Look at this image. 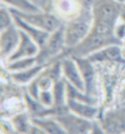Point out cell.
Returning a JSON list of instances; mask_svg holds the SVG:
<instances>
[{
  "mask_svg": "<svg viewBox=\"0 0 125 134\" xmlns=\"http://www.w3.org/2000/svg\"><path fill=\"white\" fill-rule=\"evenodd\" d=\"M93 12L83 9L78 16L68 20L65 24V48H73L83 41L93 26Z\"/></svg>",
  "mask_w": 125,
  "mask_h": 134,
  "instance_id": "6da1fadb",
  "label": "cell"
},
{
  "mask_svg": "<svg viewBox=\"0 0 125 134\" xmlns=\"http://www.w3.org/2000/svg\"><path fill=\"white\" fill-rule=\"evenodd\" d=\"M65 49V24H63L60 28L53 31L44 47L40 48V50L36 55L38 64L48 65L53 63L55 59L59 57Z\"/></svg>",
  "mask_w": 125,
  "mask_h": 134,
  "instance_id": "7a4b0ae2",
  "label": "cell"
},
{
  "mask_svg": "<svg viewBox=\"0 0 125 134\" xmlns=\"http://www.w3.org/2000/svg\"><path fill=\"white\" fill-rule=\"evenodd\" d=\"M94 23H99L115 29L116 21L121 15L120 1L118 0H95L93 5Z\"/></svg>",
  "mask_w": 125,
  "mask_h": 134,
  "instance_id": "3957f363",
  "label": "cell"
},
{
  "mask_svg": "<svg viewBox=\"0 0 125 134\" xmlns=\"http://www.w3.org/2000/svg\"><path fill=\"white\" fill-rule=\"evenodd\" d=\"M10 10H11L13 14L18 15L19 18H21L24 21L29 23L30 25L45 30V31H49V33L55 31L58 28H60L64 24L59 16H56V15H54V14H51L50 12H46V10H38V12L33 13L20 12V10H15V9H10Z\"/></svg>",
  "mask_w": 125,
  "mask_h": 134,
  "instance_id": "277c9868",
  "label": "cell"
},
{
  "mask_svg": "<svg viewBox=\"0 0 125 134\" xmlns=\"http://www.w3.org/2000/svg\"><path fill=\"white\" fill-rule=\"evenodd\" d=\"M58 122L61 124L65 133L69 134H85L91 133V127H93V120L85 119L83 117H79L72 111L66 113L61 117L56 118Z\"/></svg>",
  "mask_w": 125,
  "mask_h": 134,
  "instance_id": "5b68a950",
  "label": "cell"
},
{
  "mask_svg": "<svg viewBox=\"0 0 125 134\" xmlns=\"http://www.w3.org/2000/svg\"><path fill=\"white\" fill-rule=\"evenodd\" d=\"M20 43V29L15 25V23L8 26L6 29L1 30L0 34V55L3 63H5L8 58L16 50Z\"/></svg>",
  "mask_w": 125,
  "mask_h": 134,
  "instance_id": "8992f818",
  "label": "cell"
},
{
  "mask_svg": "<svg viewBox=\"0 0 125 134\" xmlns=\"http://www.w3.org/2000/svg\"><path fill=\"white\" fill-rule=\"evenodd\" d=\"M100 123L105 133H125V107L121 105L120 109L109 110Z\"/></svg>",
  "mask_w": 125,
  "mask_h": 134,
  "instance_id": "52a82bcc",
  "label": "cell"
},
{
  "mask_svg": "<svg viewBox=\"0 0 125 134\" xmlns=\"http://www.w3.org/2000/svg\"><path fill=\"white\" fill-rule=\"evenodd\" d=\"M61 70H63V76L65 78L66 82L79 90L85 92V85H84L80 69L73 57H66L61 59Z\"/></svg>",
  "mask_w": 125,
  "mask_h": 134,
  "instance_id": "ba28073f",
  "label": "cell"
},
{
  "mask_svg": "<svg viewBox=\"0 0 125 134\" xmlns=\"http://www.w3.org/2000/svg\"><path fill=\"white\" fill-rule=\"evenodd\" d=\"M39 50H40L39 45L25 33L24 30L20 29V43H19L16 50L8 58V60L4 63V65H6L8 63H10V62L15 60V59L28 58V57H36Z\"/></svg>",
  "mask_w": 125,
  "mask_h": 134,
  "instance_id": "9c48e42d",
  "label": "cell"
},
{
  "mask_svg": "<svg viewBox=\"0 0 125 134\" xmlns=\"http://www.w3.org/2000/svg\"><path fill=\"white\" fill-rule=\"evenodd\" d=\"M74 58V57H73ZM78 66L80 69L81 76L85 85V93L91 95L95 89V70L93 66V62L88 58H74Z\"/></svg>",
  "mask_w": 125,
  "mask_h": 134,
  "instance_id": "30bf717a",
  "label": "cell"
},
{
  "mask_svg": "<svg viewBox=\"0 0 125 134\" xmlns=\"http://www.w3.org/2000/svg\"><path fill=\"white\" fill-rule=\"evenodd\" d=\"M121 57H123V49L120 44H111L91 53L86 58L93 63H103V62H116L121 59Z\"/></svg>",
  "mask_w": 125,
  "mask_h": 134,
  "instance_id": "8fae6325",
  "label": "cell"
},
{
  "mask_svg": "<svg viewBox=\"0 0 125 134\" xmlns=\"http://www.w3.org/2000/svg\"><path fill=\"white\" fill-rule=\"evenodd\" d=\"M13 15H14V23H15V25L18 26L19 29L24 30L25 33L29 35L30 38L39 45V48L44 47V44L46 43V40L49 39V36H50L51 33H49V31H45V30L39 29V28H36V26L30 25L29 23L24 21L21 18H19L18 15H15V14H13Z\"/></svg>",
  "mask_w": 125,
  "mask_h": 134,
  "instance_id": "7c38bea8",
  "label": "cell"
},
{
  "mask_svg": "<svg viewBox=\"0 0 125 134\" xmlns=\"http://www.w3.org/2000/svg\"><path fill=\"white\" fill-rule=\"evenodd\" d=\"M66 104H68L72 113L76 114L79 117L85 118V119L94 120L96 115L99 114V108L95 104H91V103L81 102V100L73 99V98H68Z\"/></svg>",
  "mask_w": 125,
  "mask_h": 134,
  "instance_id": "4fadbf2b",
  "label": "cell"
},
{
  "mask_svg": "<svg viewBox=\"0 0 125 134\" xmlns=\"http://www.w3.org/2000/svg\"><path fill=\"white\" fill-rule=\"evenodd\" d=\"M46 65L43 64H36L34 66H31L29 69L21 70V71H11L9 73V78L11 79L15 84H20V85H28L29 83H31L35 78L40 75L43 73V70L45 69Z\"/></svg>",
  "mask_w": 125,
  "mask_h": 134,
  "instance_id": "5bb4252c",
  "label": "cell"
},
{
  "mask_svg": "<svg viewBox=\"0 0 125 134\" xmlns=\"http://www.w3.org/2000/svg\"><path fill=\"white\" fill-rule=\"evenodd\" d=\"M55 8L61 18L70 20L73 18L78 16L84 8L80 5L79 0H55Z\"/></svg>",
  "mask_w": 125,
  "mask_h": 134,
  "instance_id": "9a60e30c",
  "label": "cell"
},
{
  "mask_svg": "<svg viewBox=\"0 0 125 134\" xmlns=\"http://www.w3.org/2000/svg\"><path fill=\"white\" fill-rule=\"evenodd\" d=\"M31 123L36 124L43 132L46 134H64L65 130L58 122L56 118L53 117H31Z\"/></svg>",
  "mask_w": 125,
  "mask_h": 134,
  "instance_id": "2e32d148",
  "label": "cell"
},
{
  "mask_svg": "<svg viewBox=\"0 0 125 134\" xmlns=\"http://www.w3.org/2000/svg\"><path fill=\"white\" fill-rule=\"evenodd\" d=\"M26 110V105L25 102L20 100L19 98L10 97L8 100L3 99L1 104V118H11L19 111Z\"/></svg>",
  "mask_w": 125,
  "mask_h": 134,
  "instance_id": "e0dca14e",
  "label": "cell"
},
{
  "mask_svg": "<svg viewBox=\"0 0 125 134\" xmlns=\"http://www.w3.org/2000/svg\"><path fill=\"white\" fill-rule=\"evenodd\" d=\"M10 120H11L16 133H29L30 125H31V115L28 110L16 113L15 115L10 118Z\"/></svg>",
  "mask_w": 125,
  "mask_h": 134,
  "instance_id": "ac0fdd59",
  "label": "cell"
},
{
  "mask_svg": "<svg viewBox=\"0 0 125 134\" xmlns=\"http://www.w3.org/2000/svg\"><path fill=\"white\" fill-rule=\"evenodd\" d=\"M38 64L36 62V57H28V58H20V59H15L10 63H8L5 65L6 70L9 73L11 71H21V70L29 69L31 66Z\"/></svg>",
  "mask_w": 125,
  "mask_h": 134,
  "instance_id": "d6986e66",
  "label": "cell"
},
{
  "mask_svg": "<svg viewBox=\"0 0 125 134\" xmlns=\"http://www.w3.org/2000/svg\"><path fill=\"white\" fill-rule=\"evenodd\" d=\"M1 3H3V5L8 6L10 9H15V10H20V12L33 13L40 10L33 5L30 0H1Z\"/></svg>",
  "mask_w": 125,
  "mask_h": 134,
  "instance_id": "ffe728a7",
  "label": "cell"
},
{
  "mask_svg": "<svg viewBox=\"0 0 125 134\" xmlns=\"http://www.w3.org/2000/svg\"><path fill=\"white\" fill-rule=\"evenodd\" d=\"M13 24H14V15L11 10L6 9L5 5H3L0 9V29L4 30Z\"/></svg>",
  "mask_w": 125,
  "mask_h": 134,
  "instance_id": "44dd1931",
  "label": "cell"
},
{
  "mask_svg": "<svg viewBox=\"0 0 125 134\" xmlns=\"http://www.w3.org/2000/svg\"><path fill=\"white\" fill-rule=\"evenodd\" d=\"M0 129H1V133H16L14 125H13L10 118H1V123H0Z\"/></svg>",
  "mask_w": 125,
  "mask_h": 134,
  "instance_id": "7402d4cb",
  "label": "cell"
},
{
  "mask_svg": "<svg viewBox=\"0 0 125 134\" xmlns=\"http://www.w3.org/2000/svg\"><path fill=\"white\" fill-rule=\"evenodd\" d=\"M114 33H115V36L120 39V40H124L125 39V23H120L115 25V29H114Z\"/></svg>",
  "mask_w": 125,
  "mask_h": 134,
  "instance_id": "603a6c76",
  "label": "cell"
},
{
  "mask_svg": "<svg viewBox=\"0 0 125 134\" xmlns=\"http://www.w3.org/2000/svg\"><path fill=\"white\" fill-rule=\"evenodd\" d=\"M31 1V4L34 6H36L38 9H40V10H46L49 12V0H30Z\"/></svg>",
  "mask_w": 125,
  "mask_h": 134,
  "instance_id": "cb8c5ba5",
  "label": "cell"
},
{
  "mask_svg": "<svg viewBox=\"0 0 125 134\" xmlns=\"http://www.w3.org/2000/svg\"><path fill=\"white\" fill-rule=\"evenodd\" d=\"M79 3H80V5L83 6L84 9L91 10V9H93V5H94V3H95V0H79Z\"/></svg>",
  "mask_w": 125,
  "mask_h": 134,
  "instance_id": "d4e9b609",
  "label": "cell"
},
{
  "mask_svg": "<svg viewBox=\"0 0 125 134\" xmlns=\"http://www.w3.org/2000/svg\"><path fill=\"white\" fill-rule=\"evenodd\" d=\"M120 100H121V103L125 102V85L123 88V90H121V94H120Z\"/></svg>",
  "mask_w": 125,
  "mask_h": 134,
  "instance_id": "484cf974",
  "label": "cell"
},
{
  "mask_svg": "<svg viewBox=\"0 0 125 134\" xmlns=\"http://www.w3.org/2000/svg\"><path fill=\"white\" fill-rule=\"evenodd\" d=\"M121 105H124V107H125V102H124V103H121Z\"/></svg>",
  "mask_w": 125,
  "mask_h": 134,
  "instance_id": "4316f807",
  "label": "cell"
},
{
  "mask_svg": "<svg viewBox=\"0 0 125 134\" xmlns=\"http://www.w3.org/2000/svg\"><path fill=\"white\" fill-rule=\"evenodd\" d=\"M123 53H125V49H124V50H123Z\"/></svg>",
  "mask_w": 125,
  "mask_h": 134,
  "instance_id": "83f0119b",
  "label": "cell"
}]
</instances>
